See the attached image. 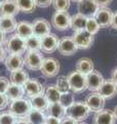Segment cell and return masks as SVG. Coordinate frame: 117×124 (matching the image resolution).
Segmentation results:
<instances>
[{"mask_svg":"<svg viewBox=\"0 0 117 124\" xmlns=\"http://www.w3.org/2000/svg\"><path fill=\"white\" fill-rule=\"evenodd\" d=\"M5 50L8 54L11 55H20L22 56L26 52V42L25 39L20 37L17 34H11V35L5 40Z\"/></svg>","mask_w":117,"mask_h":124,"instance_id":"obj_1","label":"cell"},{"mask_svg":"<svg viewBox=\"0 0 117 124\" xmlns=\"http://www.w3.org/2000/svg\"><path fill=\"white\" fill-rule=\"evenodd\" d=\"M91 111L87 108L85 101H76L74 102L69 108H67V116L77 122H83L87 117Z\"/></svg>","mask_w":117,"mask_h":124,"instance_id":"obj_2","label":"cell"},{"mask_svg":"<svg viewBox=\"0 0 117 124\" xmlns=\"http://www.w3.org/2000/svg\"><path fill=\"white\" fill-rule=\"evenodd\" d=\"M31 111H32V108H31L29 99L20 98L10 102L9 112L13 115H14L17 118L27 117Z\"/></svg>","mask_w":117,"mask_h":124,"instance_id":"obj_3","label":"cell"},{"mask_svg":"<svg viewBox=\"0 0 117 124\" xmlns=\"http://www.w3.org/2000/svg\"><path fill=\"white\" fill-rule=\"evenodd\" d=\"M68 81L70 85V89L72 92L81 93L86 90V76L80 73L77 70H73L68 75Z\"/></svg>","mask_w":117,"mask_h":124,"instance_id":"obj_4","label":"cell"},{"mask_svg":"<svg viewBox=\"0 0 117 124\" xmlns=\"http://www.w3.org/2000/svg\"><path fill=\"white\" fill-rule=\"evenodd\" d=\"M52 26L58 31L71 28V16L67 11H56L52 17Z\"/></svg>","mask_w":117,"mask_h":124,"instance_id":"obj_5","label":"cell"},{"mask_svg":"<svg viewBox=\"0 0 117 124\" xmlns=\"http://www.w3.org/2000/svg\"><path fill=\"white\" fill-rule=\"evenodd\" d=\"M43 60L44 57L42 55L41 51H28L24 58L26 67L33 71L40 70Z\"/></svg>","mask_w":117,"mask_h":124,"instance_id":"obj_6","label":"cell"},{"mask_svg":"<svg viewBox=\"0 0 117 124\" xmlns=\"http://www.w3.org/2000/svg\"><path fill=\"white\" fill-rule=\"evenodd\" d=\"M72 38L77 49L79 50H86L89 49L93 44V35L88 33L86 30H79V31H74Z\"/></svg>","mask_w":117,"mask_h":124,"instance_id":"obj_7","label":"cell"},{"mask_svg":"<svg viewBox=\"0 0 117 124\" xmlns=\"http://www.w3.org/2000/svg\"><path fill=\"white\" fill-rule=\"evenodd\" d=\"M60 67V62L58 61V59L52 57H47L44 58L43 62H42L40 71L46 78H53L58 76Z\"/></svg>","mask_w":117,"mask_h":124,"instance_id":"obj_8","label":"cell"},{"mask_svg":"<svg viewBox=\"0 0 117 124\" xmlns=\"http://www.w3.org/2000/svg\"><path fill=\"white\" fill-rule=\"evenodd\" d=\"M32 28H33V35L42 38L43 36L50 33L52 24L46 19L38 18L35 19L32 22Z\"/></svg>","mask_w":117,"mask_h":124,"instance_id":"obj_9","label":"cell"},{"mask_svg":"<svg viewBox=\"0 0 117 124\" xmlns=\"http://www.w3.org/2000/svg\"><path fill=\"white\" fill-rule=\"evenodd\" d=\"M77 50L72 36H64L58 40V51L63 56H72L77 52Z\"/></svg>","mask_w":117,"mask_h":124,"instance_id":"obj_10","label":"cell"},{"mask_svg":"<svg viewBox=\"0 0 117 124\" xmlns=\"http://www.w3.org/2000/svg\"><path fill=\"white\" fill-rule=\"evenodd\" d=\"M85 103L91 112L98 113L104 108L105 99L98 92H91L85 98Z\"/></svg>","mask_w":117,"mask_h":124,"instance_id":"obj_11","label":"cell"},{"mask_svg":"<svg viewBox=\"0 0 117 124\" xmlns=\"http://www.w3.org/2000/svg\"><path fill=\"white\" fill-rule=\"evenodd\" d=\"M93 18L96 19L101 28H108L112 24L113 11L109 7H102V8L98 9Z\"/></svg>","mask_w":117,"mask_h":124,"instance_id":"obj_12","label":"cell"},{"mask_svg":"<svg viewBox=\"0 0 117 124\" xmlns=\"http://www.w3.org/2000/svg\"><path fill=\"white\" fill-rule=\"evenodd\" d=\"M23 87H24V90H25V94L29 98L34 97L36 95L44 94V91H45L43 85L38 80H33V79H29V81Z\"/></svg>","mask_w":117,"mask_h":124,"instance_id":"obj_13","label":"cell"},{"mask_svg":"<svg viewBox=\"0 0 117 124\" xmlns=\"http://www.w3.org/2000/svg\"><path fill=\"white\" fill-rule=\"evenodd\" d=\"M99 9L95 0H81L78 2V14L85 16L86 18L95 17L96 13Z\"/></svg>","mask_w":117,"mask_h":124,"instance_id":"obj_14","label":"cell"},{"mask_svg":"<svg viewBox=\"0 0 117 124\" xmlns=\"http://www.w3.org/2000/svg\"><path fill=\"white\" fill-rule=\"evenodd\" d=\"M58 37L53 33H49L41 38V51L43 53H53L58 50Z\"/></svg>","mask_w":117,"mask_h":124,"instance_id":"obj_15","label":"cell"},{"mask_svg":"<svg viewBox=\"0 0 117 124\" xmlns=\"http://www.w3.org/2000/svg\"><path fill=\"white\" fill-rule=\"evenodd\" d=\"M104 77L100 71L92 70L86 76V88L91 92H97L104 82Z\"/></svg>","mask_w":117,"mask_h":124,"instance_id":"obj_16","label":"cell"},{"mask_svg":"<svg viewBox=\"0 0 117 124\" xmlns=\"http://www.w3.org/2000/svg\"><path fill=\"white\" fill-rule=\"evenodd\" d=\"M97 92L105 100L111 99L117 94V84H115L112 80H105Z\"/></svg>","mask_w":117,"mask_h":124,"instance_id":"obj_17","label":"cell"},{"mask_svg":"<svg viewBox=\"0 0 117 124\" xmlns=\"http://www.w3.org/2000/svg\"><path fill=\"white\" fill-rule=\"evenodd\" d=\"M20 13L15 0H5L0 3V16L1 17L14 18Z\"/></svg>","mask_w":117,"mask_h":124,"instance_id":"obj_18","label":"cell"},{"mask_svg":"<svg viewBox=\"0 0 117 124\" xmlns=\"http://www.w3.org/2000/svg\"><path fill=\"white\" fill-rule=\"evenodd\" d=\"M115 116L111 110H103L96 113L93 124H115Z\"/></svg>","mask_w":117,"mask_h":124,"instance_id":"obj_19","label":"cell"},{"mask_svg":"<svg viewBox=\"0 0 117 124\" xmlns=\"http://www.w3.org/2000/svg\"><path fill=\"white\" fill-rule=\"evenodd\" d=\"M6 68L8 69L10 72L19 70V69H23L25 65L24 58L20 55H11L8 54V56L6 57V59L4 61Z\"/></svg>","mask_w":117,"mask_h":124,"instance_id":"obj_20","label":"cell"},{"mask_svg":"<svg viewBox=\"0 0 117 124\" xmlns=\"http://www.w3.org/2000/svg\"><path fill=\"white\" fill-rule=\"evenodd\" d=\"M76 70L82 73L84 76H87L88 73H91L92 70H95V66H93V62L91 58L88 57H83L80 58L79 60L76 62Z\"/></svg>","mask_w":117,"mask_h":124,"instance_id":"obj_21","label":"cell"},{"mask_svg":"<svg viewBox=\"0 0 117 124\" xmlns=\"http://www.w3.org/2000/svg\"><path fill=\"white\" fill-rule=\"evenodd\" d=\"M29 81V73L24 69H19L10 72L9 82L10 84L18 85V86H24V85Z\"/></svg>","mask_w":117,"mask_h":124,"instance_id":"obj_22","label":"cell"},{"mask_svg":"<svg viewBox=\"0 0 117 124\" xmlns=\"http://www.w3.org/2000/svg\"><path fill=\"white\" fill-rule=\"evenodd\" d=\"M15 34L22 37L23 39H27L28 37L33 35V28L32 23H29L27 21H21L18 23L17 29H15Z\"/></svg>","mask_w":117,"mask_h":124,"instance_id":"obj_23","label":"cell"},{"mask_svg":"<svg viewBox=\"0 0 117 124\" xmlns=\"http://www.w3.org/2000/svg\"><path fill=\"white\" fill-rule=\"evenodd\" d=\"M18 22L15 21L14 18H9V17H1L0 20V30L4 34L13 33L17 29Z\"/></svg>","mask_w":117,"mask_h":124,"instance_id":"obj_24","label":"cell"},{"mask_svg":"<svg viewBox=\"0 0 117 124\" xmlns=\"http://www.w3.org/2000/svg\"><path fill=\"white\" fill-rule=\"evenodd\" d=\"M47 113L48 116H52V117H54L57 119L62 120L66 114H67V110L62 106L60 102H54V103H49L47 107Z\"/></svg>","mask_w":117,"mask_h":124,"instance_id":"obj_25","label":"cell"},{"mask_svg":"<svg viewBox=\"0 0 117 124\" xmlns=\"http://www.w3.org/2000/svg\"><path fill=\"white\" fill-rule=\"evenodd\" d=\"M5 94L10 101H13V100L23 98V96L25 95V90H24V87L23 86H18V85L10 84L9 86L7 87Z\"/></svg>","mask_w":117,"mask_h":124,"instance_id":"obj_26","label":"cell"},{"mask_svg":"<svg viewBox=\"0 0 117 124\" xmlns=\"http://www.w3.org/2000/svg\"><path fill=\"white\" fill-rule=\"evenodd\" d=\"M30 104L32 110H37V111H45L47 110L48 107V101L45 98L44 94H40V95H36L34 97H31L30 99Z\"/></svg>","mask_w":117,"mask_h":124,"instance_id":"obj_27","label":"cell"},{"mask_svg":"<svg viewBox=\"0 0 117 124\" xmlns=\"http://www.w3.org/2000/svg\"><path fill=\"white\" fill-rule=\"evenodd\" d=\"M61 94L62 93L58 91V89L57 88L56 85H48L44 91V96H45V98L47 99L48 103L58 102Z\"/></svg>","mask_w":117,"mask_h":124,"instance_id":"obj_28","label":"cell"},{"mask_svg":"<svg viewBox=\"0 0 117 124\" xmlns=\"http://www.w3.org/2000/svg\"><path fill=\"white\" fill-rule=\"evenodd\" d=\"M87 18L81 14H76L71 17V28L74 31H79L84 30L85 26H86Z\"/></svg>","mask_w":117,"mask_h":124,"instance_id":"obj_29","label":"cell"},{"mask_svg":"<svg viewBox=\"0 0 117 124\" xmlns=\"http://www.w3.org/2000/svg\"><path fill=\"white\" fill-rule=\"evenodd\" d=\"M29 124H45L46 116L44 115L43 111L32 110L27 116Z\"/></svg>","mask_w":117,"mask_h":124,"instance_id":"obj_30","label":"cell"},{"mask_svg":"<svg viewBox=\"0 0 117 124\" xmlns=\"http://www.w3.org/2000/svg\"><path fill=\"white\" fill-rule=\"evenodd\" d=\"M15 2H17L20 11H23L26 14L33 13L37 7L35 0H15Z\"/></svg>","mask_w":117,"mask_h":124,"instance_id":"obj_31","label":"cell"},{"mask_svg":"<svg viewBox=\"0 0 117 124\" xmlns=\"http://www.w3.org/2000/svg\"><path fill=\"white\" fill-rule=\"evenodd\" d=\"M27 51H41V38L32 35L25 39Z\"/></svg>","mask_w":117,"mask_h":124,"instance_id":"obj_32","label":"cell"},{"mask_svg":"<svg viewBox=\"0 0 117 124\" xmlns=\"http://www.w3.org/2000/svg\"><path fill=\"white\" fill-rule=\"evenodd\" d=\"M58 102H60L62 106L66 108V110L69 108L74 102H75V101H74V94H73V92L69 91V92H66V93H62Z\"/></svg>","mask_w":117,"mask_h":124,"instance_id":"obj_33","label":"cell"},{"mask_svg":"<svg viewBox=\"0 0 117 124\" xmlns=\"http://www.w3.org/2000/svg\"><path fill=\"white\" fill-rule=\"evenodd\" d=\"M101 29L100 25L98 24V22L96 21L95 18H87L86 21V26H85V30L87 31L88 33H91V35H95L99 32V30Z\"/></svg>","mask_w":117,"mask_h":124,"instance_id":"obj_34","label":"cell"},{"mask_svg":"<svg viewBox=\"0 0 117 124\" xmlns=\"http://www.w3.org/2000/svg\"><path fill=\"white\" fill-rule=\"evenodd\" d=\"M56 86L61 93H66V92H69L70 90H71V89H70L68 78L65 77V76H62L57 80Z\"/></svg>","mask_w":117,"mask_h":124,"instance_id":"obj_35","label":"cell"},{"mask_svg":"<svg viewBox=\"0 0 117 124\" xmlns=\"http://www.w3.org/2000/svg\"><path fill=\"white\" fill-rule=\"evenodd\" d=\"M18 118L10 112H4L0 114V124H17Z\"/></svg>","mask_w":117,"mask_h":124,"instance_id":"obj_36","label":"cell"},{"mask_svg":"<svg viewBox=\"0 0 117 124\" xmlns=\"http://www.w3.org/2000/svg\"><path fill=\"white\" fill-rule=\"evenodd\" d=\"M71 4V0H53L52 5L56 11H67Z\"/></svg>","mask_w":117,"mask_h":124,"instance_id":"obj_37","label":"cell"},{"mask_svg":"<svg viewBox=\"0 0 117 124\" xmlns=\"http://www.w3.org/2000/svg\"><path fill=\"white\" fill-rule=\"evenodd\" d=\"M10 85L9 80L5 77H0V93H5L7 87Z\"/></svg>","mask_w":117,"mask_h":124,"instance_id":"obj_38","label":"cell"},{"mask_svg":"<svg viewBox=\"0 0 117 124\" xmlns=\"http://www.w3.org/2000/svg\"><path fill=\"white\" fill-rule=\"evenodd\" d=\"M8 102H9V99L6 96L5 93H0V111L4 110V108L7 107Z\"/></svg>","mask_w":117,"mask_h":124,"instance_id":"obj_39","label":"cell"},{"mask_svg":"<svg viewBox=\"0 0 117 124\" xmlns=\"http://www.w3.org/2000/svg\"><path fill=\"white\" fill-rule=\"evenodd\" d=\"M53 0H35V3H36V6L41 7V8H46L52 4Z\"/></svg>","mask_w":117,"mask_h":124,"instance_id":"obj_40","label":"cell"},{"mask_svg":"<svg viewBox=\"0 0 117 124\" xmlns=\"http://www.w3.org/2000/svg\"><path fill=\"white\" fill-rule=\"evenodd\" d=\"M113 0H95V2L97 3V5L99 6V8L102 7H108L109 4H111Z\"/></svg>","mask_w":117,"mask_h":124,"instance_id":"obj_41","label":"cell"},{"mask_svg":"<svg viewBox=\"0 0 117 124\" xmlns=\"http://www.w3.org/2000/svg\"><path fill=\"white\" fill-rule=\"evenodd\" d=\"M7 56H8V53H7L5 48L3 46H0V62H4Z\"/></svg>","mask_w":117,"mask_h":124,"instance_id":"obj_42","label":"cell"},{"mask_svg":"<svg viewBox=\"0 0 117 124\" xmlns=\"http://www.w3.org/2000/svg\"><path fill=\"white\" fill-rule=\"evenodd\" d=\"M61 124H78V122L76 120L68 117V116H65V117L61 120Z\"/></svg>","mask_w":117,"mask_h":124,"instance_id":"obj_43","label":"cell"},{"mask_svg":"<svg viewBox=\"0 0 117 124\" xmlns=\"http://www.w3.org/2000/svg\"><path fill=\"white\" fill-rule=\"evenodd\" d=\"M45 124H61V120L52 117V116H48V117H46Z\"/></svg>","mask_w":117,"mask_h":124,"instance_id":"obj_44","label":"cell"},{"mask_svg":"<svg viewBox=\"0 0 117 124\" xmlns=\"http://www.w3.org/2000/svg\"><path fill=\"white\" fill-rule=\"evenodd\" d=\"M111 26L113 27V29L117 30V10L115 11V13H113V19H112Z\"/></svg>","mask_w":117,"mask_h":124,"instance_id":"obj_45","label":"cell"},{"mask_svg":"<svg viewBox=\"0 0 117 124\" xmlns=\"http://www.w3.org/2000/svg\"><path fill=\"white\" fill-rule=\"evenodd\" d=\"M111 80L114 82L115 84H117V67L114 68V70L111 73Z\"/></svg>","mask_w":117,"mask_h":124,"instance_id":"obj_46","label":"cell"},{"mask_svg":"<svg viewBox=\"0 0 117 124\" xmlns=\"http://www.w3.org/2000/svg\"><path fill=\"white\" fill-rule=\"evenodd\" d=\"M5 34L2 32L1 30H0V46H2L3 45L5 44Z\"/></svg>","mask_w":117,"mask_h":124,"instance_id":"obj_47","label":"cell"},{"mask_svg":"<svg viewBox=\"0 0 117 124\" xmlns=\"http://www.w3.org/2000/svg\"><path fill=\"white\" fill-rule=\"evenodd\" d=\"M113 114H114V116H115V118L117 119V106L114 108V111H113Z\"/></svg>","mask_w":117,"mask_h":124,"instance_id":"obj_48","label":"cell"},{"mask_svg":"<svg viewBox=\"0 0 117 124\" xmlns=\"http://www.w3.org/2000/svg\"><path fill=\"white\" fill-rule=\"evenodd\" d=\"M71 1H74V2H77V3H78L79 1H81V0H71Z\"/></svg>","mask_w":117,"mask_h":124,"instance_id":"obj_49","label":"cell"},{"mask_svg":"<svg viewBox=\"0 0 117 124\" xmlns=\"http://www.w3.org/2000/svg\"><path fill=\"white\" fill-rule=\"evenodd\" d=\"M78 124H88V123H85V122H80V123H78Z\"/></svg>","mask_w":117,"mask_h":124,"instance_id":"obj_50","label":"cell"},{"mask_svg":"<svg viewBox=\"0 0 117 124\" xmlns=\"http://www.w3.org/2000/svg\"><path fill=\"white\" fill-rule=\"evenodd\" d=\"M3 1H5V0H0V3H2Z\"/></svg>","mask_w":117,"mask_h":124,"instance_id":"obj_51","label":"cell"},{"mask_svg":"<svg viewBox=\"0 0 117 124\" xmlns=\"http://www.w3.org/2000/svg\"><path fill=\"white\" fill-rule=\"evenodd\" d=\"M0 20H1V16H0Z\"/></svg>","mask_w":117,"mask_h":124,"instance_id":"obj_52","label":"cell"}]
</instances>
